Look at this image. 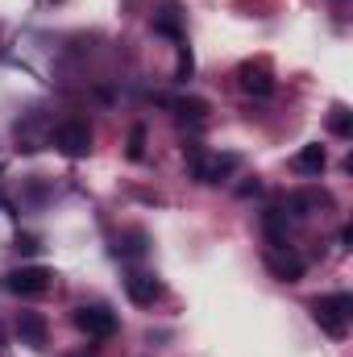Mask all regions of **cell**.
I'll return each instance as SVG.
<instances>
[{"label": "cell", "mask_w": 353, "mask_h": 357, "mask_svg": "<svg viewBox=\"0 0 353 357\" xmlns=\"http://www.w3.org/2000/svg\"><path fill=\"white\" fill-rule=\"evenodd\" d=\"M350 316H353V299L345 291L312 299V320H316L320 333H329V337H345V333H350Z\"/></svg>", "instance_id": "6da1fadb"}, {"label": "cell", "mask_w": 353, "mask_h": 357, "mask_svg": "<svg viewBox=\"0 0 353 357\" xmlns=\"http://www.w3.org/2000/svg\"><path fill=\"white\" fill-rule=\"evenodd\" d=\"M183 154H187V162H191V171L200 183H220V178H229L237 167H241V158L237 154H204L195 142L191 146H183Z\"/></svg>", "instance_id": "7a4b0ae2"}, {"label": "cell", "mask_w": 353, "mask_h": 357, "mask_svg": "<svg viewBox=\"0 0 353 357\" xmlns=\"http://www.w3.org/2000/svg\"><path fill=\"white\" fill-rule=\"evenodd\" d=\"M75 328L91 337V341H108V337H117V312H108L104 303H84V307H75Z\"/></svg>", "instance_id": "3957f363"}, {"label": "cell", "mask_w": 353, "mask_h": 357, "mask_svg": "<svg viewBox=\"0 0 353 357\" xmlns=\"http://www.w3.org/2000/svg\"><path fill=\"white\" fill-rule=\"evenodd\" d=\"M8 291L13 295H21V299H38V295H46L50 287H54V274L46 266H17V270H8Z\"/></svg>", "instance_id": "277c9868"}, {"label": "cell", "mask_w": 353, "mask_h": 357, "mask_svg": "<svg viewBox=\"0 0 353 357\" xmlns=\"http://www.w3.org/2000/svg\"><path fill=\"white\" fill-rule=\"evenodd\" d=\"M237 88L246 91V96H254V100H270L274 96V75H270V63L266 59H250V63H241L237 67Z\"/></svg>", "instance_id": "5b68a950"}, {"label": "cell", "mask_w": 353, "mask_h": 357, "mask_svg": "<svg viewBox=\"0 0 353 357\" xmlns=\"http://www.w3.org/2000/svg\"><path fill=\"white\" fill-rule=\"evenodd\" d=\"M54 146H59L67 158H84L91 150V125L88 121H67V125H59Z\"/></svg>", "instance_id": "8992f818"}, {"label": "cell", "mask_w": 353, "mask_h": 357, "mask_svg": "<svg viewBox=\"0 0 353 357\" xmlns=\"http://www.w3.org/2000/svg\"><path fill=\"white\" fill-rule=\"evenodd\" d=\"M266 270H270L274 278H283V282H295V278H303L308 262H303L291 245H274V250H266Z\"/></svg>", "instance_id": "52a82bcc"}, {"label": "cell", "mask_w": 353, "mask_h": 357, "mask_svg": "<svg viewBox=\"0 0 353 357\" xmlns=\"http://www.w3.org/2000/svg\"><path fill=\"white\" fill-rule=\"evenodd\" d=\"M125 295H129L137 307H154V299H163V282H158L154 274L137 270V274H129V278H125Z\"/></svg>", "instance_id": "ba28073f"}, {"label": "cell", "mask_w": 353, "mask_h": 357, "mask_svg": "<svg viewBox=\"0 0 353 357\" xmlns=\"http://www.w3.org/2000/svg\"><path fill=\"white\" fill-rule=\"evenodd\" d=\"M17 337H21V345H29V349H46V337H50L46 316H42V312H21V316H17Z\"/></svg>", "instance_id": "9c48e42d"}, {"label": "cell", "mask_w": 353, "mask_h": 357, "mask_svg": "<svg viewBox=\"0 0 353 357\" xmlns=\"http://www.w3.org/2000/svg\"><path fill=\"white\" fill-rule=\"evenodd\" d=\"M154 33H163V38H171V42H187V25H183V8H179L175 0H167L158 13H154Z\"/></svg>", "instance_id": "30bf717a"}, {"label": "cell", "mask_w": 353, "mask_h": 357, "mask_svg": "<svg viewBox=\"0 0 353 357\" xmlns=\"http://www.w3.org/2000/svg\"><path fill=\"white\" fill-rule=\"evenodd\" d=\"M299 175H324V167H329V154H324V146L320 142H312V146H303L299 154H295V162H291Z\"/></svg>", "instance_id": "8fae6325"}, {"label": "cell", "mask_w": 353, "mask_h": 357, "mask_svg": "<svg viewBox=\"0 0 353 357\" xmlns=\"http://www.w3.org/2000/svg\"><path fill=\"white\" fill-rule=\"evenodd\" d=\"M146 250H150V237H146L142 229H129L125 237H117V258H125V262L146 258Z\"/></svg>", "instance_id": "7c38bea8"}, {"label": "cell", "mask_w": 353, "mask_h": 357, "mask_svg": "<svg viewBox=\"0 0 353 357\" xmlns=\"http://www.w3.org/2000/svg\"><path fill=\"white\" fill-rule=\"evenodd\" d=\"M171 112H175L179 121H208V100H200V96H179V100H171Z\"/></svg>", "instance_id": "4fadbf2b"}, {"label": "cell", "mask_w": 353, "mask_h": 357, "mask_svg": "<svg viewBox=\"0 0 353 357\" xmlns=\"http://www.w3.org/2000/svg\"><path fill=\"white\" fill-rule=\"evenodd\" d=\"M262 233H266V241H270V250L287 245V212L283 208H266L262 212Z\"/></svg>", "instance_id": "5bb4252c"}, {"label": "cell", "mask_w": 353, "mask_h": 357, "mask_svg": "<svg viewBox=\"0 0 353 357\" xmlns=\"http://www.w3.org/2000/svg\"><path fill=\"white\" fill-rule=\"evenodd\" d=\"M329 204H333V195H329V191H295L287 208H291L295 216H312L316 208H329Z\"/></svg>", "instance_id": "9a60e30c"}, {"label": "cell", "mask_w": 353, "mask_h": 357, "mask_svg": "<svg viewBox=\"0 0 353 357\" xmlns=\"http://www.w3.org/2000/svg\"><path fill=\"white\" fill-rule=\"evenodd\" d=\"M329 129H333L337 137H350L353 133V121H350V108H345V104H333V112H329Z\"/></svg>", "instance_id": "2e32d148"}, {"label": "cell", "mask_w": 353, "mask_h": 357, "mask_svg": "<svg viewBox=\"0 0 353 357\" xmlns=\"http://www.w3.org/2000/svg\"><path fill=\"white\" fill-rule=\"evenodd\" d=\"M142 154H146V129H142V125H133V133H129V158H133V162H142Z\"/></svg>", "instance_id": "e0dca14e"}, {"label": "cell", "mask_w": 353, "mask_h": 357, "mask_svg": "<svg viewBox=\"0 0 353 357\" xmlns=\"http://www.w3.org/2000/svg\"><path fill=\"white\" fill-rule=\"evenodd\" d=\"M191 67H195V63H191L187 42H183V46H179V63H175V79H187V75H191Z\"/></svg>", "instance_id": "ac0fdd59"}, {"label": "cell", "mask_w": 353, "mask_h": 357, "mask_svg": "<svg viewBox=\"0 0 353 357\" xmlns=\"http://www.w3.org/2000/svg\"><path fill=\"white\" fill-rule=\"evenodd\" d=\"M17 250H21V254H38V237H29V233H17Z\"/></svg>", "instance_id": "d6986e66"}, {"label": "cell", "mask_w": 353, "mask_h": 357, "mask_svg": "<svg viewBox=\"0 0 353 357\" xmlns=\"http://www.w3.org/2000/svg\"><path fill=\"white\" fill-rule=\"evenodd\" d=\"M0 204H4V195H0Z\"/></svg>", "instance_id": "ffe728a7"}]
</instances>
